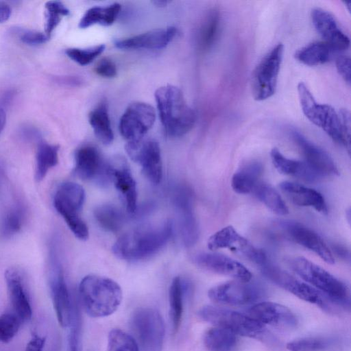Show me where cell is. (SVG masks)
<instances>
[{
	"instance_id": "39",
	"label": "cell",
	"mask_w": 351,
	"mask_h": 351,
	"mask_svg": "<svg viewBox=\"0 0 351 351\" xmlns=\"http://www.w3.org/2000/svg\"><path fill=\"white\" fill-rule=\"evenodd\" d=\"M25 211L21 204H15L4 213L1 223V232L5 237H10L17 233L22 228Z\"/></svg>"
},
{
	"instance_id": "40",
	"label": "cell",
	"mask_w": 351,
	"mask_h": 351,
	"mask_svg": "<svg viewBox=\"0 0 351 351\" xmlns=\"http://www.w3.org/2000/svg\"><path fill=\"white\" fill-rule=\"evenodd\" d=\"M107 351H139V348L132 336L114 328L108 334Z\"/></svg>"
},
{
	"instance_id": "36",
	"label": "cell",
	"mask_w": 351,
	"mask_h": 351,
	"mask_svg": "<svg viewBox=\"0 0 351 351\" xmlns=\"http://www.w3.org/2000/svg\"><path fill=\"white\" fill-rule=\"evenodd\" d=\"M339 345L334 337H306L293 340L287 344L289 351H330Z\"/></svg>"
},
{
	"instance_id": "27",
	"label": "cell",
	"mask_w": 351,
	"mask_h": 351,
	"mask_svg": "<svg viewBox=\"0 0 351 351\" xmlns=\"http://www.w3.org/2000/svg\"><path fill=\"white\" fill-rule=\"evenodd\" d=\"M270 156L274 166L282 174L294 176L308 182H315L322 178L305 162L288 158L277 148L271 150Z\"/></svg>"
},
{
	"instance_id": "48",
	"label": "cell",
	"mask_w": 351,
	"mask_h": 351,
	"mask_svg": "<svg viewBox=\"0 0 351 351\" xmlns=\"http://www.w3.org/2000/svg\"><path fill=\"white\" fill-rule=\"evenodd\" d=\"M341 128L347 143L350 146V116L346 109H342L339 112Z\"/></svg>"
},
{
	"instance_id": "38",
	"label": "cell",
	"mask_w": 351,
	"mask_h": 351,
	"mask_svg": "<svg viewBox=\"0 0 351 351\" xmlns=\"http://www.w3.org/2000/svg\"><path fill=\"white\" fill-rule=\"evenodd\" d=\"M94 216L103 228L112 232H119L126 221L123 212L113 205L97 206L94 210Z\"/></svg>"
},
{
	"instance_id": "5",
	"label": "cell",
	"mask_w": 351,
	"mask_h": 351,
	"mask_svg": "<svg viewBox=\"0 0 351 351\" xmlns=\"http://www.w3.org/2000/svg\"><path fill=\"white\" fill-rule=\"evenodd\" d=\"M298 93L301 108L305 117L320 128L334 141L343 145L350 152V146L344 137L339 113L330 105L317 103L304 83L298 84Z\"/></svg>"
},
{
	"instance_id": "32",
	"label": "cell",
	"mask_w": 351,
	"mask_h": 351,
	"mask_svg": "<svg viewBox=\"0 0 351 351\" xmlns=\"http://www.w3.org/2000/svg\"><path fill=\"white\" fill-rule=\"evenodd\" d=\"M88 121L95 136L100 142L109 145L113 141L114 134L105 103L100 104L90 112Z\"/></svg>"
},
{
	"instance_id": "46",
	"label": "cell",
	"mask_w": 351,
	"mask_h": 351,
	"mask_svg": "<svg viewBox=\"0 0 351 351\" xmlns=\"http://www.w3.org/2000/svg\"><path fill=\"white\" fill-rule=\"evenodd\" d=\"M48 37L46 34L36 31H25L20 35V40L28 45H38L45 43Z\"/></svg>"
},
{
	"instance_id": "26",
	"label": "cell",
	"mask_w": 351,
	"mask_h": 351,
	"mask_svg": "<svg viewBox=\"0 0 351 351\" xmlns=\"http://www.w3.org/2000/svg\"><path fill=\"white\" fill-rule=\"evenodd\" d=\"M279 186L294 204L313 208L324 215L328 213L326 201L317 191L289 181L282 182Z\"/></svg>"
},
{
	"instance_id": "9",
	"label": "cell",
	"mask_w": 351,
	"mask_h": 351,
	"mask_svg": "<svg viewBox=\"0 0 351 351\" xmlns=\"http://www.w3.org/2000/svg\"><path fill=\"white\" fill-rule=\"evenodd\" d=\"M283 53L284 46L278 43L261 59L253 71L251 88L255 100H265L275 93Z\"/></svg>"
},
{
	"instance_id": "35",
	"label": "cell",
	"mask_w": 351,
	"mask_h": 351,
	"mask_svg": "<svg viewBox=\"0 0 351 351\" xmlns=\"http://www.w3.org/2000/svg\"><path fill=\"white\" fill-rule=\"evenodd\" d=\"M59 146L45 142L38 144L36 156L35 179L40 182L49 170L58 162Z\"/></svg>"
},
{
	"instance_id": "1",
	"label": "cell",
	"mask_w": 351,
	"mask_h": 351,
	"mask_svg": "<svg viewBox=\"0 0 351 351\" xmlns=\"http://www.w3.org/2000/svg\"><path fill=\"white\" fill-rule=\"evenodd\" d=\"M173 231L172 223L134 228L122 234L114 243V254L128 261L146 259L160 251L168 242Z\"/></svg>"
},
{
	"instance_id": "29",
	"label": "cell",
	"mask_w": 351,
	"mask_h": 351,
	"mask_svg": "<svg viewBox=\"0 0 351 351\" xmlns=\"http://www.w3.org/2000/svg\"><path fill=\"white\" fill-rule=\"evenodd\" d=\"M221 29V14L218 9L210 10L197 33V46L202 52L210 50L217 42Z\"/></svg>"
},
{
	"instance_id": "51",
	"label": "cell",
	"mask_w": 351,
	"mask_h": 351,
	"mask_svg": "<svg viewBox=\"0 0 351 351\" xmlns=\"http://www.w3.org/2000/svg\"><path fill=\"white\" fill-rule=\"evenodd\" d=\"M6 121L5 112L1 106H0V133L3 130Z\"/></svg>"
},
{
	"instance_id": "14",
	"label": "cell",
	"mask_w": 351,
	"mask_h": 351,
	"mask_svg": "<svg viewBox=\"0 0 351 351\" xmlns=\"http://www.w3.org/2000/svg\"><path fill=\"white\" fill-rule=\"evenodd\" d=\"M156 120L155 109L149 104L135 101L130 104L119 121V131L128 142L144 138Z\"/></svg>"
},
{
	"instance_id": "15",
	"label": "cell",
	"mask_w": 351,
	"mask_h": 351,
	"mask_svg": "<svg viewBox=\"0 0 351 351\" xmlns=\"http://www.w3.org/2000/svg\"><path fill=\"white\" fill-rule=\"evenodd\" d=\"M125 150L130 158L138 163L145 177L152 183L158 184L162 176L160 148L152 139L128 142Z\"/></svg>"
},
{
	"instance_id": "8",
	"label": "cell",
	"mask_w": 351,
	"mask_h": 351,
	"mask_svg": "<svg viewBox=\"0 0 351 351\" xmlns=\"http://www.w3.org/2000/svg\"><path fill=\"white\" fill-rule=\"evenodd\" d=\"M130 325L142 351H161L165 323L159 311L150 307L138 308L133 313Z\"/></svg>"
},
{
	"instance_id": "16",
	"label": "cell",
	"mask_w": 351,
	"mask_h": 351,
	"mask_svg": "<svg viewBox=\"0 0 351 351\" xmlns=\"http://www.w3.org/2000/svg\"><path fill=\"white\" fill-rule=\"evenodd\" d=\"M73 171L82 180L97 179L102 184L110 181L108 162L103 160L99 151L91 145L81 147L76 151Z\"/></svg>"
},
{
	"instance_id": "11",
	"label": "cell",
	"mask_w": 351,
	"mask_h": 351,
	"mask_svg": "<svg viewBox=\"0 0 351 351\" xmlns=\"http://www.w3.org/2000/svg\"><path fill=\"white\" fill-rule=\"evenodd\" d=\"M264 293L263 287L255 282L235 279L212 287L208 296L219 304L242 306L254 303Z\"/></svg>"
},
{
	"instance_id": "50",
	"label": "cell",
	"mask_w": 351,
	"mask_h": 351,
	"mask_svg": "<svg viewBox=\"0 0 351 351\" xmlns=\"http://www.w3.org/2000/svg\"><path fill=\"white\" fill-rule=\"evenodd\" d=\"M11 9L8 5L0 2V23L6 21L10 16Z\"/></svg>"
},
{
	"instance_id": "13",
	"label": "cell",
	"mask_w": 351,
	"mask_h": 351,
	"mask_svg": "<svg viewBox=\"0 0 351 351\" xmlns=\"http://www.w3.org/2000/svg\"><path fill=\"white\" fill-rule=\"evenodd\" d=\"M207 245L211 251L228 249L261 266L267 262L265 253L240 235L232 226H226L211 235Z\"/></svg>"
},
{
	"instance_id": "45",
	"label": "cell",
	"mask_w": 351,
	"mask_h": 351,
	"mask_svg": "<svg viewBox=\"0 0 351 351\" xmlns=\"http://www.w3.org/2000/svg\"><path fill=\"white\" fill-rule=\"evenodd\" d=\"M95 71L97 75L108 78L116 76L117 73L115 64L108 58H104L98 62Z\"/></svg>"
},
{
	"instance_id": "53",
	"label": "cell",
	"mask_w": 351,
	"mask_h": 351,
	"mask_svg": "<svg viewBox=\"0 0 351 351\" xmlns=\"http://www.w3.org/2000/svg\"><path fill=\"white\" fill-rule=\"evenodd\" d=\"M3 173V171L1 166L0 165V183H1V181L2 179Z\"/></svg>"
},
{
	"instance_id": "24",
	"label": "cell",
	"mask_w": 351,
	"mask_h": 351,
	"mask_svg": "<svg viewBox=\"0 0 351 351\" xmlns=\"http://www.w3.org/2000/svg\"><path fill=\"white\" fill-rule=\"evenodd\" d=\"M313 24L324 38L335 51H345L349 48L350 39L340 29L336 20L328 12L314 8L311 12Z\"/></svg>"
},
{
	"instance_id": "28",
	"label": "cell",
	"mask_w": 351,
	"mask_h": 351,
	"mask_svg": "<svg viewBox=\"0 0 351 351\" xmlns=\"http://www.w3.org/2000/svg\"><path fill=\"white\" fill-rule=\"evenodd\" d=\"M263 171V165L258 161H250L244 164L232 176L231 186L239 194L253 192L259 182Z\"/></svg>"
},
{
	"instance_id": "47",
	"label": "cell",
	"mask_w": 351,
	"mask_h": 351,
	"mask_svg": "<svg viewBox=\"0 0 351 351\" xmlns=\"http://www.w3.org/2000/svg\"><path fill=\"white\" fill-rule=\"evenodd\" d=\"M338 73L348 84H350V58L347 56H339L336 59Z\"/></svg>"
},
{
	"instance_id": "52",
	"label": "cell",
	"mask_w": 351,
	"mask_h": 351,
	"mask_svg": "<svg viewBox=\"0 0 351 351\" xmlns=\"http://www.w3.org/2000/svg\"><path fill=\"white\" fill-rule=\"evenodd\" d=\"M169 1H154V3L159 7H164L167 5Z\"/></svg>"
},
{
	"instance_id": "34",
	"label": "cell",
	"mask_w": 351,
	"mask_h": 351,
	"mask_svg": "<svg viewBox=\"0 0 351 351\" xmlns=\"http://www.w3.org/2000/svg\"><path fill=\"white\" fill-rule=\"evenodd\" d=\"M184 290V285L180 277L174 278L169 290V304L171 322L175 332L178 330L182 319Z\"/></svg>"
},
{
	"instance_id": "21",
	"label": "cell",
	"mask_w": 351,
	"mask_h": 351,
	"mask_svg": "<svg viewBox=\"0 0 351 351\" xmlns=\"http://www.w3.org/2000/svg\"><path fill=\"white\" fill-rule=\"evenodd\" d=\"M292 138L302 152L305 162L319 176H339L332 158L323 149L308 140L295 130L291 131Z\"/></svg>"
},
{
	"instance_id": "37",
	"label": "cell",
	"mask_w": 351,
	"mask_h": 351,
	"mask_svg": "<svg viewBox=\"0 0 351 351\" xmlns=\"http://www.w3.org/2000/svg\"><path fill=\"white\" fill-rule=\"evenodd\" d=\"M253 193L271 211L278 215H285L289 209L278 192L270 184L259 182Z\"/></svg>"
},
{
	"instance_id": "43",
	"label": "cell",
	"mask_w": 351,
	"mask_h": 351,
	"mask_svg": "<svg viewBox=\"0 0 351 351\" xmlns=\"http://www.w3.org/2000/svg\"><path fill=\"white\" fill-rule=\"evenodd\" d=\"M22 321L14 313H5L0 315V342H10L17 334Z\"/></svg>"
},
{
	"instance_id": "2",
	"label": "cell",
	"mask_w": 351,
	"mask_h": 351,
	"mask_svg": "<svg viewBox=\"0 0 351 351\" xmlns=\"http://www.w3.org/2000/svg\"><path fill=\"white\" fill-rule=\"evenodd\" d=\"M79 295L86 313L95 318L114 313L123 298L122 289L117 282L97 275H88L81 280Z\"/></svg>"
},
{
	"instance_id": "31",
	"label": "cell",
	"mask_w": 351,
	"mask_h": 351,
	"mask_svg": "<svg viewBox=\"0 0 351 351\" xmlns=\"http://www.w3.org/2000/svg\"><path fill=\"white\" fill-rule=\"evenodd\" d=\"M121 5L114 3L108 6H95L88 9L79 23L80 28H87L94 24L104 26L112 25L121 10Z\"/></svg>"
},
{
	"instance_id": "19",
	"label": "cell",
	"mask_w": 351,
	"mask_h": 351,
	"mask_svg": "<svg viewBox=\"0 0 351 351\" xmlns=\"http://www.w3.org/2000/svg\"><path fill=\"white\" fill-rule=\"evenodd\" d=\"M193 261L199 267L215 274L243 281L252 278L250 271L242 263L221 254L202 252L196 254Z\"/></svg>"
},
{
	"instance_id": "18",
	"label": "cell",
	"mask_w": 351,
	"mask_h": 351,
	"mask_svg": "<svg viewBox=\"0 0 351 351\" xmlns=\"http://www.w3.org/2000/svg\"><path fill=\"white\" fill-rule=\"evenodd\" d=\"M247 314L262 324L282 329H293L298 325V319L291 309L280 304L261 302L254 304Z\"/></svg>"
},
{
	"instance_id": "6",
	"label": "cell",
	"mask_w": 351,
	"mask_h": 351,
	"mask_svg": "<svg viewBox=\"0 0 351 351\" xmlns=\"http://www.w3.org/2000/svg\"><path fill=\"white\" fill-rule=\"evenodd\" d=\"M84 201V189L73 182L61 184L53 197L56 210L63 217L73 234L82 241L88 239L89 235L88 226L80 217Z\"/></svg>"
},
{
	"instance_id": "22",
	"label": "cell",
	"mask_w": 351,
	"mask_h": 351,
	"mask_svg": "<svg viewBox=\"0 0 351 351\" xmlns=\"http://www.w3.org/2000/svg\"><path fill=\"white\" fill-rule=\"evenodd\" d=\"M108 172L116 189L125 202V208L130 214L137 210L136 184L130 170L125 161L116 160L108 162Z\"/></svg>"
},
{
	"instance_id": "3",
	"label": "cell",
	"mask_w": 351,
	"mask_h": 351,
	"mask_svg": "<svg viewBox=\"0 0 351 351\" xmlns=\"http://www.w3.org/2000/svg\"><path fill=\"white\" fill-rule=\"evenodd\" d=\"M159 117L166 133L178 137L193 127L196 115L186 104L181 90L173 85H165L155 92Z\"/></svg>"
},
{
	"instance_id": "17",
	"label": "cell",
	"mask_w": 351,
	"mask_h": 351,
	"mask_svg": "<svg viewBox=\"0 0 351 351\" xmlns=\"http://www.w3.org/2000/svg\"><path fill=\"white\" fill-rule=\"evenodd\" d=\"M280 226L293 241L314 252L326 263H335L332 252L315 231L299 222L293 221H281Z\"/></svg>"
},
{
	"instance_id": "25",
	"label": "cell",
	"mask_w": 351,
	"mask_h": 351,
	"mask_svg": "<svg viewBox=\"0 0 351 351\" xmlns=\"http://www.w3.org/2000/svg\"><path fill=\"white\" fill-rule=\"evenodd\" d=\"M174 27L154 29L130 38L117 40L115 46L122 49H159L165 47L176 34Z\"/></svg>"
},
{
	"instance_id": "42",
	"label": "cell",
	"mask_w": 351,
	"mask_h": 351,
	"mask_svg": "<svg viewBox=\"0 0 351 351\" xmlns=\"http://www.w3.org/2000/svg\"><path fill=\"white\" fill-rule=\"evenodd\" d=\"M67 337V351H82V319L78 307L73 304V314Z\"/></svg>"
},
{
	"instance_id": "33",
	"label": "cell",
	"mask_w": 351,
	"mask_h": 351,
	"mask_svg": "<svg viewBox=\"0 0 351 351\" xmlns=\"http://www.w3.org/2000/svg\"><path fill=\"white\" fill-rule=\"evenodd\" d=\"M238 341L237 335L216 326L208 330L204 336V343L209 351H233Z\"/></svg>"
},
{
	"instance_id": "10",
	"label": "cell",
	"mask_w": 351,
	"mask_h": 351,
	"mask_svg": "<svg viewBox=\"0 0 351 351\" xmlns=\"http://www.w3.org/2000/svg\"><path fill=\"white\" fill-rule=\"evenodd\" d=\"M47 280L58 322L61 327L67 328L71 321L74 303L71 300L62 265L53 247L50 250Z\"/></svg>"
},
{
	"instance_id": "12",
	"label": "cell",
	"mask_w": 351,
	"mask_h": 351,
	"mask_svg": "<svg viewBox=\"0 0 351 351\" xmlns=\"http://www.w3.org/2000/svg\"><path fill=\"white\" fill-rule=\"evenodd\" d=\"M263 274L273 283L297 298L326 308L328 298L306 282L291 276L280 268L266 262L261 266Z\"/></svg>"
},
{
	"instance_id": "23",
	"label": "cell",
	"mask_w": 351,
	"mask_h": 351,
	"mask_svg": "<svg viewBox=\"0 0 351 351\" xmlns=\"http://www.w3.org/2000/svg\"><path fill=\"white\" fill-rule=\"evenodd\" d=\"M5 280L13 313L22 322L29 320L32 309L21 273L16 268H9L5 271Z\"/></svg>"
},
{
	"instance_id": "49",
	"label": "cell",
	"mask_w": 351,
	"mask_h": 351,
	"mask_svg": "<svg viewBox=\"0 0 351 351\" xmlns=\"http://www.w3.org/2000/svg\"><path fill=\"white\" fill-rule=\"evenodd\" d=\"M46 338L35 334L27 343L25 351H43Z\"/></svg>"
},
{
	"instance_id": "4",
	"label": "cell",
	"mask_w": 351,
	"mask_h": 351,
	"mask_svg": "<svg viewBox=\"0 0 351 351\" xmlns=\"http://www.w3.org/2000/svg\"><path fill=\"white\" fill-rule=\"evenodd\" d=\"M290 267L307 284L324 294L328 300L337 304L350 307L349 287L330 273L301 256L291 259Z\"/></svg>"
},
{
	"instance_id": "41",
	"label": "cell",
	"mask_w": 351,
	"mask_h": 351,
	"mask_svg": "<svg viewBox=\"0 0 351 351\" xmlns=\"http://www.w3.org/2000/svg\"><path fill=\"white\" fill-rule=\"evenodd\" d=\"M69 14V9L60 1H50L45 4V34L49 38L62 17Z\"/></svg>"
},
{
	"instance_id": "30",
	"label": "cell",
	"mask_w": 351,
	"mask_h": 351,
	"mask_svg": "<svg viewBox=\"0 0 351 351\" xmlns=\"http://www.w3.org/2000/svg\"><path fill=\"white\" fill-rule=\"evenodd\" d=\"M335 51L324 41H316L302 47L295 53V59L307 66H318L328 62Z\"/></svg>"
},
{
	"instance_id": "7",
	"label": "cell",
	"mask_w": 351,
	"mask_h": 351,
	"mask_svg": "<svg viewBox=\"0 0 351 351\" xmlns=\"http://www.w3.org/2000/svg\"><path fill=\"white\" fill-rule=\"evenodd\" d=\"M198 316L216 327L229 330L236 335L259 337L265 332V326L247 314L216 306L206 305L198 311Z\"/></svg>"
},
{
	"instance_id": "20",
	"label": "cell",
	"mask_w": 351,
	"mask_h": 351,
	"mask_svg": "<svg viewBox=\"0 0 351 351\" xmlns=\"http://www.w3.org/2000/svg\"><path fill=\"white\" fill-rule=\"evenodd\" d=\"M193 194L186 186L176 189L173 202L180 215L181 234L184 245L191 247L199 238L198 224L193 211Z\"/></svg>"
},
{
	"instance_id": "44",
	"label": "cell",
	"mask_w": 351,
	"mask_h": 351,
	"mask_svg": "<svg viewBox=\"0 0 351 351\" xmlns=\"http://www.w3.org/2000/svg\"><path fill=\"white\" fill-rule=\"evenodd\" d=\"M104 49V45H99L86 49L69 48L65 51V53L74 62L84 66L93 62Z\"/></svg>"
}]
</instances>
